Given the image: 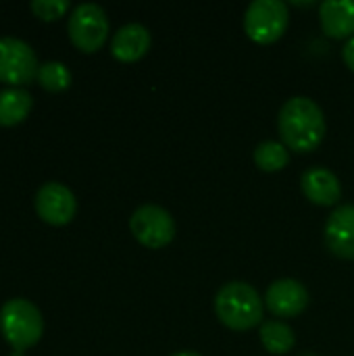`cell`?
I'll return each instance as SVG.
<instances>
[{"instance_id":"3957f363","label":"cell","mask_w":354,"mask_h":356,"mask_svg":"<svg viewBox=\"0 0 354 356\" xmlns=\"http://www.w3.org/2000/svg\"><path fill=\"white\" fill-rule=\"evenodd\" d=\"M0 334L15 353L29 350L44 334L40 309L25 298L6 300L0 309Z\"/></svg>"},{"instance_id":"9c48e42d","label":"cell","mask_w":354,"mask_h":356,"mask_svg":"<svg viewBox=\"0 0 354 356\" xmlns=\"http://www.w3.org/2000/svg\"><path fill=\"white\" fill-rule=\"evenodd\" d=\"M309 300L311 298H309L307 288L298 280H292V277L273 282L265 294L267 309L275 317H282V319L298 317L309 307Z\"/></svg>"},{"instance_id":"5bb4252c","label":"cell","mask_w":354,"mask_h":356,"mask_svg":"<svg viewBox=\"0 0 354 356\" xmlns=\"http://www.w3.org/2000/svg\"><path fill=\"white\" fill-rule=\"evenodd\" d=\"M33 104V98L23 88L0 90V127H13L25 121Z\"/></svg>"},{"instance_id":"ac0fdd59","label":"cell","mask_w":354,"mask_h":356,"mask_svg":"<svg viewBox=\"0 0 354 356\" xmlns=\"http://www.w3.org/2000/svg\"><path fill=\"white\" fill-rule=\"evenodd\" d=\"M71 8L69 0H33L31 13L42 21H56Z\"/></svg>"},{"instance_id":"277c9868","label":"cell","mask_w":354,"mask_h":356,"mask_svg":"<svg viewBox=\"0 0 354 356\" xmlns=\"http://www.w3.org/2000/svg\"><path fill=\"white\" fill-rule=\"evenodd\" d=\"M67 31H69L71 44L77 50L92 54V52L100 50L108 38V17H106L104 8L94 2L77 4L71 10Z\"/></svg>"},{"instance_id":"7c38bea8","label":"cell","mask_w":354,"mask_h":356,"mask_svg":"<svg viewBox=\"0 0 354 356\" xmlns=\"http://www.w3.org/2000/svg\"><path fill=\"white\" fill-rule=\"evenodd\" d=\"M150 31L140 23H127L111 40V52L119 63H136L150 50Z\"/></svg>"},{"instance_id":"5b68a950","label":"cell","mask_w":354,"mask_h":356,"mask_svg":"<svg viewBox=\"0 0 354 356\" xmlns=\"http://www.w3.org/2000/svg\"><path fill=\"white\" fill-rule=\"evenodd\" d=\"M288 19L290 15L282 0H255L244 13V31L252 42L269 46L286 33Z\"/></svg>"},{"instance_id":"52a82bcc","label":"cell","mask_w":354,"mask_h":356,"mask_svg":"<svg viewBox=\"0 0 354 356\" xmlns=\"http://www.w3.org/2000/svg\"><path fill=\"white\" fill-rule=\"evenodd\" d=\"M129 229L134 238L150 250L165 248L175 238L173 217L169 215V211L156 204H144L136 209L129 219Z\"/></svg>"},{"instance_id":"8992f818","label":"cell","mask_w":354,"mask_h":356,"mask_svg":"<svg viewBox=\"0 0 354 356\" xmlns=\"http://www.w3.org/2000/svg\"><path fill=\"white\" fill-rule=\"evenodd\" d=\"M38 56L33 48L19 38H0V83L23 88L38 77Z\"/></svg>"},{"instance_id":"4fadbf2b","label":"cell","mask_w":354,"mask_h":356,"mask_svg":"<svg viewBox=\"0 0 354 356\" xmlns=\"http://www.w3.org/2000/svg\"><path fill=\"white\" fill-rule=\"evenodd\" d=\"M319 21L325 35L344 40L354 33V0H325L319 6Z\"/></svg>"},{"instance_id":"ba28073f","label":"cell","mask_w":354,"mask_h":356,"mask_svg":"<svg viewBox=\"0 0 354 356\" xmlns=\"http://www.w3.org/2000/svg\"><path fill=\"white\" fill-rule=\"evenodd\" d=\"M33 207L42 221H46L48 225H56V227L71 223L77 213L75 194L58 181L44 184L35 192Z\"/></svg>"},{"instance_id":"d6986e66","label":"cell","mask_w":354,"mask_h":356,"mask_svg":"<svg viewBox=\"0 0 354 356\" xmlns=\"http://www.w3.org/2000/svg\"><path fill=\"white\" fill-rule=\"evenodd\" d=\"M342 58H344V63H346V67L354 71V35L346 42V46L342 48Z\"/></svg>"},{"instance_id":"44dd1931","label":"cell","mask_w":354,"mask_h":356,"mask_svg":"<svg viewBox=\"0 0 354 356\" xmlns=\"http://www.w3.org/2000/svg\"><path fill=\"white\" fill-rule=\"evenodd\" d=\"M10 356H23V353H13Z\"/></svg>"},{"instance_id":"9a60e30c","label":"cell","mask_w":354,"mask_h":356,"mask_svg":"<svg viewBox=\"0 0 354 356\" xmlns=\"http://www.w3.org/2000/svg\"><path fill=\"white\" fill-rule=\"evenodd\" d=\"M259 336H261V342H263L265 350H269L271 355H288L296 344L294 330L284 321H267V323H263Z\"/></svg>"},{"instance_id":"8fae6325","label":"cell","mask_w":354,"mask_h":356,"mask_svg":"<svg viewBox=\"0 0 354 356\" xmlns=\"http://www.w3.org/2000/svg\"><path fill=\"white\" fill-rule=\"evenodd\" d=\"M300 190L307 196V200L319 207H334L342 196L340 179L325 167H313L305 171L300 177Z\"/></svg>"},{"instance_id":"30bf717a","label":"cell","mask_w":354,"mask_h":356,"mask_svg":"<svg viewBox=\"0 0 354 356\" xmlns=\"http://www.w3.org/2000/svg\"><path fill=\"white\" fill-rule=\"evenodd\" d=\"M325 246L328 250L342 259L354 261V204L336 207V211L325 221Z\"/></svg>"},{"instance_id":"e0dca14e","label":"cell","mask_w":354,"mask_h":356,"mask_svg":"<svg viewBox=\"0 0 354 356\" xmlns=\"http://www.w3.org/2000/svg\"><path fill=\"white\" fill-rule=\"evenodd\" d=\"M71 71L67 69V65L58 63V60H48L44 65H40L38 69V77L35 81L48 90V92H65L71 86Z\"/></svg>"},{"instance_id":"2e32d148","label":"cell","mask_w":354,"mask_h":356,"mask_svg":"<svg viewBox=\"0 0 354 356\" xmlns=\"http://www.w3.org/2000/svg\"><path fill=\"white\" fill-rule=\"evenodd\" d=\"M288 163H290V154L282 142L265 140L255 148V165L265 173L282 171Z\"/></svg>"},{"instance_id":"7a4b0ae2","label":"cell","mask_w":354,"mask_h":356,"mask_svg":"<svg viewBox=\"0 0 354 356\" xmlns=\"http://www.w3.org/2000/svg\"><path fill=\"white\" fill-rule=\"evenodd\" d=\"M265 305L259 292L246 282H230L215 296V313L219 321L234 332L252 330L263 321Z\"/></svg>"},{"instance_id":"ffe728a7","label":"cell","mask_w":354,"mask_h":356,"mask_svg":"<svg viewBox=\"0 0 354 356\" xmlns=\"http://www.w3.org/2000/svg\"><path fill=\"white\" fill-rule=\"evenodd\" d=\"M171 356H202L198 355V353H194V350H179V353H175V355Z\"/></svg>"},{"instance_id":"6da1fadb","label":"cell","mask_w":354,"mask_h":356,"mask_svg":"<svg viewBox=\"0 0 354 356\" xmlns=\"http://www.w3.org/2000/svg\"><path fill=\"white\" fill-rule=\"evenodd\" d=\"M277 127L282 144L294 152L317 150L328 131L323 111L307 96H294L286 100L277 117Z\"/></svg>"}]
</instances>
